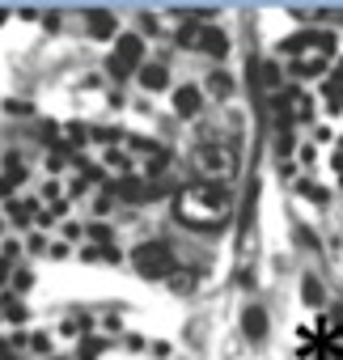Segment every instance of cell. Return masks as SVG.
Returning <instances> with one entry per match:
<instances>
[{
	"mask_svg": "<svg viewBox=\"0 0 343 360\" xmlns=\"http://www.w3.org/2000/svg\"><path fill=\"white\" fill-rule=\"evenodd\" d=\"M174 217L200 233H216L225 221H229V191L225 183H212V178H204V183H191L179 204H174Z\"/></svg>",
	"mask_w": 343,
	"mask_h": 360,
	"instance_id": "6da1fadb",
	"label": "cell"
},
{
	"mask_svg": "<svg viewBox=\"0 0 343 360\" xmlns=\"http://www.w3.org/2000/svg\"><path fill=\"white\" fill-rule=\"evenodd\" d=\"M131 263L144 280H165V276H174V250H169L165 242H144L131 250Z\"/></svg>",
	"mask_w": 343,
	"mask_h": 360,
	"instance_id": "7a4b0ae2",
	"label": "cell"
},
{
	"mask_svg": "<svg viewBox=\"0 0 343 360\" xmlns=\"http://www.w3.org/2000/svg\"><path fill=\"white\" fill-rule=\"evenodd\" d=\"M140 60H144V39H140V34H119L115 51H110V60H106V72H110V77H131L136 68H144Z\"/></svg>",
	"mask_w": 343,
	"mask_h": 360,
	"instance_id": "3957f363",
	"label": "cell"
},
{
	"mask_svg": "<svg viewBox=\"0 0 343 360\" xmlns=\"http://www.w3.org/2000/svg\"><path fill=\"white\" fill-rule=\"evenodd\" d=\"M309 115H313V98H309L305 89H284V94L276 98V119H280V127L301 123V119H309Z\"/></svg>",
	"mask_w": 343,
	"mask_h": 360,
	"instance_id": "277c9868",
	"label": "cell"
},
{
	"mask_svg": "<svg viewBox=\"0 0 343 360\" xmlns=\"http://www.w3.org/2000/svg\"><path fill=\"white\" fill-rule=\"evenodd\" d=\"M195 165L204 169V174H229V165H233V153L229 148H221V144H204L200 153H195Z\"/></svg>",
	"mask_w": 343,
	"mask_h": 360,
	"instance_id": "5b68a950",
	"label": "cell"
},
{
	"mask_svg": "<svg viewBox=\"0 0 343 360\" xmlns=\"http://www.w3.org/2000/svg\"><path fill=\"white\" fill-rule=\"evenodd\" d=\"M115 195H119V200H127V204H148V200H157V195H153V187H148V183H140V178H119Z\"/></svg>",
	"mask_w": 343,
	"mask_h": 360,
	"instance_id": "8992f818",
	"label": "cell"
},
{
	"mask_svg": "<svg viewBox=\"0 0 343 360\" xmlns=\"http://www.w3.org/2000/svg\"><path fill=\"white\" fill-rule=\"evenodd\" d=\"M174 110H179L183 119H195V115L204 110V94H200L195 85H183V89L174 94Z\"/></svg>",
	"mask_w": 343,
	"mask_h": 360,
	"instance_id": "52a82bcc",
	"label": "cell"
},
{
	"mask_svg": "<svg viewBox=\"0 0 343 360\" xmlns=\"http://www.w3.org/2000/svg\"><path fill=\"white\" fill-rule=\"evenodd\" d=\"M242 330H246V339H267V309H259V305H246V314H242Z\"/></svg>",
	"mask_w": 343,
	"mask_h": 360,
	"instance_id": "ba28073f",
	"label": "cell"
},
{
	"mask_svg": "<svg viewBox=\"0 0 343 360\" xmlns=\"http://www.w3.org/2000/svg\"><path fill=\"white\" fill-rule=\"evenodd\" d=\"M140 85H144V89H165V85H169V68H165L161 60H148V64L140 68Z\"/></svg>",
	"mask_w": 343,
	"mask_h": 360,
	"instance_id": "9c48e42d",
	"label": "cell"
},
{
	"mask_svg": "<svg viewBox=\"0 0 343 360\" xmlns=\"http://www.w3.org/2000/svg\"><path fill=\"white\" fill-rule=\"evenodd\" d=\"M204 34H208V26L200 18H187L179 26V47H204Z\"/></svg>",
	"mask_w": 343,
	"mask_h": 360,
	"instance_id": "30bf717a",
	"label": "cell"
},
{
	"mask_svg": "<svg viewBox=\"0 0 343 360\" xmlns=\"http://www.w3.org/2000/svg\"><path fill=\"white\" fill-rule=\"evenodd\" d=\"M85 22H89V34H93V39H110V34H115V26H119V22H115V13H106V9H93Z\"/></svg>",
	"mask_w": 343,
	"mask_h": 360,
	"instance_id": "8fae6325",
	"label": "cell"
},
{
	"mask_svg": "<svg viewBox=\"0 0 343 360\" xmlns=\"http://www.w3.org/2000/svg\"><path fill=\"white\" fill-rule=\"evenodd\" d=\"M204 51H208L212 60H225V56H229V39H225L216 26H208V34H204Z\"/></svg>",
	"mask_w": 343,
	"mask_h": 360,
	"instance_id": "7c38bea8",
	"label": "cell"
},
{
	"mask_svg": "<svg viewBox=\"0 0 343 360\" xmlns=\"http://www.w3.org/2000/svg\"><path fill=\"white\" fill-rule=\"evenodd\" d=\"M254 77H259V89H276L280 85V64L276 60H259L254 64Z\"/></svg>",
	"mask_w": 343,
	"mask_h": 360,
	"instance_id": "4fadbf2b",
	"label": "cell"
},
{
	"mask_svg": "<svg viewBox=\"0 0 343 360\" xmlns=\"http://www.w3.org/2000/svg\"><path fill=\"white\" fill-rule=\"evenodd\" d=\"M208 94H212V98H229V94H233V77H225V72H208Z\"/></svg>",
	"mask_w": 343,
	"mask_h": 360,
	"instance_id": "5bb4252c",
	"label": "cell"
},
{
	"mask_svg": "<svg viewBox=\"0 0 343 360\" xmlns=\"http://www.w3.org/2000/svg\"><path fill=\"white\" fill-rule=\"evenodd\" d=\"M292 72H297V77H322V72H326V60H318V56H309V60H301V64H292Z\"/></svg>",
	"mask_w": 343,
	"mask_h": 360,
	"instance_id": "9a60e30c",
	"label": "cell"
},
{
	"mask_svg": "<svg viewBox=\"0 0 343 360\" xmlns=\"http://www.w3.org/2000/svg\"><path fill=\"white\" fill-rule=\"evenodd\" d=\"M301 301H305V305H322V284H318L313 276L301 280Z\"/></svg>",
	"mask_w": 343,
	"mask_h": 360,
	"instance_id": "2e32d148",
	"label": "cell"
},
{
	"mask_svg": "<svg viewBox=\"0 0 343 360\" xmlns=\"http://www.w3.org/2000/svg\"><path fill=\"white\" fill-rule=\"evenodd\" d=\"M30 217H34V204H30V200H26V204H13V221H18V225H26Z\"/></svg>",
	"mask_w": 343,
	"mask_h": 360,
	"instance_id": "e0dca14e",
	"label": "cell"
},
{
	"mask_svg": "<svg viewBox=\"0 0 343 360\" xmlns=\"http://www.w3.org/2000/svg\"><path fill=\"white\" fill-rule=\"evenodd\" d=\"M85 140H89V131H85L81 123H72V127H68V144H77V148H81Z\"/></svg>",
	"mask_w": 343,
	"mask_h": 360,
	"instance_id": "ac0fdd59",
	"label": "cell"
},
{
	"mask_svg": "<svg viewBox=\"0 0 343 360\" xmlns=\"http://www.w3.org/2000/svg\"><path fill=\"white\" fill-rule=\"evenodd\" d=\"M276 153H292V136H288V127L276 131Z\"/></svg>",
	"mask_w": 343,
	"mask_h": 360,
	"instance_id": "d6986e66",
	"label": "cell"
},
{
	"mask_svg": "<svg viewBox=\"0 0 343 360\" xmlns=\"http://www.w3.org/2000/svg\"><path fill=\"white\" fill-rule=\"evenodd\" d=\"M5 318L22 322V318H26V305H22V301H5Z\"/></svg>",
	"mask_w": 343,
	"mask_h": 360,
	"instance_id": "ffe728a7",
	"label": "cell"
},
{
	"mask_svg": "<svg viewBox=\"0 0 343 360\" xmlns=\"http://www.w3.org/2000/svg\"><path fill=\"white\" fill-rule=\"evenodd\" d=\"M98 352H102V339H85L81 343V360H93Z\"/></svg>",
	"mask_w": 343,
	"mask_h": 360,
	"instance_id": "44dd1931",
	"label": "cell"
},
{
	"mask_svg": "<svg viewBox=\"0 0 343 360\" xmlns=\"http://www.w3.org/2000/svg\"><path fill=\"white\" fill-rule=\"evenodd\" d=\"M106 165H110V169H119V174H123V169H127V157H123V153H106Z\"/></svg>",
	"mask_w": 343,
	"mask_h": 360,
	"instance_id": "7402d4cb",
	"label": "cell"
},
{
	"mask_svg": "<svg viewBox=\"0 0 343 360\" xmlns=\"http://www.w3.org/2000/svg\"><path fill=\"white\" fill-rule=\"evenodd\" d=\"M93 140H102V144H115V140H119V131H115V127H110V131H106V127H98V131H93Z\"/></svg>",
	"mask_w": 343,
	"mask_h": 360,
	"instance_id": "603a6c76",
	"label": "cell"
},
{
	"mask_svg": "<svg viewBox=\"0 0 343 360\" xmlns=\"http://www.w3.org/2000/svg\"><path fill=\"white\" fill-rule=\"evenodd\" d=\"M335 326H343V305H339V309H335Z\"/></svg>",
	"mask_w": 343,
	"mask_h": 360,
	"instance_id": "cb8c5ba5",
	"label": "cell"
},
{
	"mask_svg": "<svg viewBox=\"0 0 343 360\" xmlns=\"http://www.w3.org/2000/svg\"><path fill=\"white\" fill-rule=\"evenodd\" d=\"M5 276H9V263H0V280H5Z\"/></svg>",
	"mask_w": 343,
	"mask_h": 360,
	"instance_id": "d4e9b609",
	"label": "cell"
},
{
	"mask_svg": "<svg viewBox=\"0 0 343 360\" xmlns=\"http://www.w3.org/2000/svg\"><path fill=\"white\" fill-rule=\"evenodd\" d=\"M5 18H9V13H5V9H0V22H5Z\"/></svg>",
	"mask_w": 343,
	"mask_h": 360,
	"instance_id": "484cf974",
	"label": "cell"
},
{
	"mask_svg": "<svg viewBox=\"0 0 343 360\" xmlns=\"http://www.w3.org/2000/svg\"><path fill=\"white\" fill-rule=\"evenodd\" d=\"M339 81H343V68H339Z\"/></svg>",
	"mask_w": 343,
	"mask_h": 360,
	"instance_id": "4316f807",
	"label": "cell"
}]
</instances>
